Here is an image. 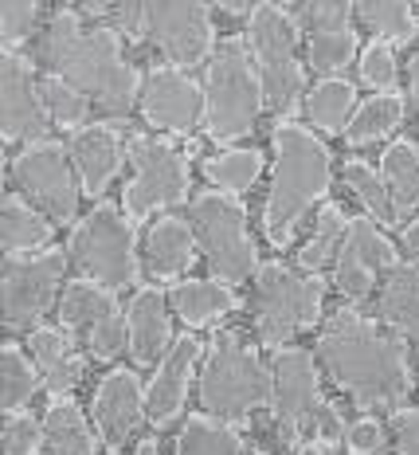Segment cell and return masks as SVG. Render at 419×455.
<instances>
[{
	"instance_id": "obj_1",
	"label": "cell",
	"mask_w": 419,
	"mask_h": 455,
	"mask_svg": "<svg viewBox=\"0 0 419 455\" xmlns=\"http://www.w3.org/2000/svg\"><path fill=\"white\" fill-rule=\"evenodd\" d=\"M318 357L326 362L337 388H345L360 409L396 412L412 393V365L396 334L376 330V322L357 310H337L318 338Z\"/></svg>"
},
{
	"instance_id": "obj_2",
	"label": "cell",
	"mask_w": 419,
	"mask_h": 455,
	"mask_svg": "<svg viewBox=\"0 0 419 455\" xmlns=\"http://www.w3.org/2000/svg\"><path fill=\"white\" fill-rule=\"evenodd\" d=\"M36 55H40L43 68H51V75H59L87 99L99 102L110 118H126V110L133 107L138 71L126 63L118 36L110 28L87 32L71 8H59L47 24V32L40 36Z\"/></svg>"
},
{
	"instance_id": "obj_3",
	"label": "cell",
	"mask_w": 419,
	"mask_h": 455,
	"mask_svg": "<svg viewBox=\"0 0 419 455\" xmlns=\"http://www.w3.org/2000/svg\"><path fill=\"white\" fill-rule=\"evenodd\" d=\"M274 154H279V165H274V181L271 193H266L263 228L266 240L274 248H282L294 235L298 220L313 208V201L326 196L333 173H329V149L306 126H294V122L274 126Z\"/></svg>"
},
{
	"instance_id": "obj_4",
	"label": "cell",
	"mask_w": 419,
	"mask_h": 455,
	"mask_svg": "<svg viewBox=\"0 0 419 455\" xmlns=\"http://www.w3.org/2000/svg\"><path fill=\"white\" fill-rule=\"evenodd\" d=\"M274 373H266L255 349L243 346L235 330H216L212 349H208L204 373H200V401L208 412L224 420H243L259 404L271 401Z\"/></svg>"
},
{
	"instance_id": "obj_5",
	"label": "cell",
	"mask_w": 419,
	"mask_h": 455,
	"mask_svg": "<svg viewBox=\"0 0 419 455\" xmlns=\"http://www.w3.org/2000/svg\"><path fill=\"white\" fill-rule=\"evenodd\" d=\"M263 83L240 40H224L208 63L204 83V130L212 141H235L251 134L259 118Z\"/></svg>"
},
{
	"instance_id": "obj_6",
	"label": "cell",
	"mask_w": 419,
	"mask_h": 455,
	"mask_svg": "<svg viewBox=\"0 0 419 455\" xmlns=\"http://www.w3.org/2000/svg\"><path fill=\"white\" fill-rule=\"evenodd\" d=\"M321 299H326V283L318 275L282 267V263L259 267L255 271V326H259V338L271 349H282L287 338L318 322Z\"/></svg>"
},
{
	"instance_id": "obj_7",
	"label": "cell",
	"mask_w": 419,
	"mask_h": 455,
	"mask_svg": "<svg viewBox=\"0 0 419 455\" xmlns=\"http://www.w3.org/2000/svg\"><path fill=\"white\" fill-rule=\"evenodd\" d=\"M200 251L208 255V267L220 283H247L255 271V243L247 235V212L240 201L224 193L196 196L188 212Z\"/></svg>"
},
{
	"instance_id": "obj_8",
	"label": "cell",
	"mask_w": 419,
	"mask_h": 455,
	"mask_svg": "<svg viewBox=\"0 0 419 455\" xmlns=\"http://www.w3.org/2000/svg\"><path fill=\"white\" fill-rule=\"evenodd\" d=\"M71 259L91 283L107 291L138 283V255H133L130 220L114 204H99L71 235Z\"/></svg>"
},
{
	"instance_id": "obj_9",
	"label": "cell",
	"mask_w": 419,
	"mask_h": 455,
	"mask_svg": "<svg viewBox=\"0 0 419 455\" xmlns=\"http://www.w3.org/2000/svg\"><path fill=\"white\" fill-rule=\"evenodd\" d=\"M247 20V40H251V60L259 71L263 94L274 110L290 114L302 102V68L294 55V24L282 8L255 4Z\"/></svg>"
},
{
	"instance_id": "obj_10",
	"label": "cell",
	"mask_w": 419,
	"mask_h": 455,
	"mask_svg": "<svg viewBox=\"0 0 419 455\" xmlns=\"http://www.w3.org/2000/svg\"><path fill=\"white\" fill-rule=\"evenodd\" d=\"M130 165L133 177L122 193L130 220H146L157 208H173L188 196V161L177 146L161 138H133L130 141Z\"/></svg>"
},
{
	"instance_id": "obj_11",
	"label": "cell",
	"mask_w": 419,
	"mask_h": 455,
	"mask_svg": "<svg viewBox=\"0 0 419 455\" xmlns=\"http://www.w3.org/2000/svg\"><path fill=\"white\" fill-rule=\"evenodd\" d=\"M59 322L83 338L94 357H114L130 341V322L122 318L118 299L91 279H75L63 287Z\"/></svg>"
},
{
	"instance_id": "obj_12",
	"label": "cell",
	"mask_w": 419,
	"mask_h": 455,
	"mask_svg": "<svg viewBox=\"0 0 419 455\" xmlns=\"http://www.w3.org/2000/svg\"><path fill=\"white\" fill-rule=\"evenodd\" d=\"M63 251L47 248L32 255H8L4 263V322L8 330H28L36 318L47 310V302L55 299V287L63 279Z\"/></svg>"
},
{
	"instance_id": "obj_13",
	"label": "cell",
	"mask_w": 419,
	"mask_h": 455,
	"mask_svg": "<svg viewBox=\"0 0 419 455\" xmlns=\"http://www.w3.org/2000/svg\"><path fill=\"white\" fill-rule=\"evenodd\" d=\"M16 185L28 193V201L40 204L51 220H75L79 208V185H75L71 161L63 157V149L55 141H36L24 154H16L12 161Z\"/></svg>"
},
{
	"instance_id": "obj_14",
	"label": "cell",
	"mask_w": 419,
	"mask_h": 455,
	"mask_svg": "<svg viewBox=\"0 0 419 455\" xmlns=\"http://www.w3.org/2000/svg\"><path fill=\"white\" fill-rule=\"evenodd\" d=\"M274 420H279V435L298 448V435L306 428L310 416H318L321 409V388H318V369L306 349H279L274 362Z\"/></svg>"
},
{
	"instance_id": "obj_15",
	"label": "cell",
	"mask_w": 419,
	"mask_h": 455,
	"mask_svg": "<svg viewBox=\"0 0 419 455\" xmlns=\"http://www.w3.org/2000/svg\"><path fill=\"white\" fill-rule=\"evenodd\" d=\"M396 267H399V255L392 248V240L373 220H349L345 243H341V255H337V271H333V283H337L341 295L365 302L373 295L376 271H396Z\"/></svg>"
},
{
	"instance_id": "obj_16",
	"label": "cell",
	"mask_w": 419,
	"mask_h": 455,
	"mask_svg": "<svg viewBox=\"0 0 419 455\" xmlns=\"http://www.w3.org/2000/svg\"><path fill=\"white\" fill-rule=\"evenodd\" d=\"M146 36L173 68H193L212 52V16L204 4H146Z\"/></svg>"
},
{
	"instance_id": "obj_17",
	"label": "cell",
	"mask_w": 419,
	"mask_h": 455,
	"mask_svg": "<svg viewBox=\"0 0 419 455\" xmlns=\"http://www.w3.org/2000/svg\"><path fill=\"white\" fill-rule=\"evenodd\" d=\"M0 130L8 141H40L47 134L43 91L32 79V63L16 52L0 60Z\"/></svg>"
},
{
	"instance_id": "obj_18",
	"label": "cell",
	"mask_w": 419,
	"mask_h": 455,
	"mask_svg": "<svg viewBox=\"0 0 419 455\" xmlns=\"http://www.w3.org/2000/svg\"><path fill=\"white\" fill-rule=\"evenodd\" d=\"M141 114L169 134H193V126L204 118V91L188 75L157 68L141 83Z\"/></svg>"
},
{
	"instance_id": "obj_19",
	"label": "cell",
	"mask_w": 419,
	"mask_h": 455,
	"mask_svg": "<svg viewBox=\"0 0 419 455\" xmlns=\"http://www.w3.org/2000/svg\"><path fill=\"white\" fill-rule=\"evenodd\" d=\"M196 362H200V341L193 334L177 338L173 349L161 357L154 381H149V393H146V412L157 428L173 424L180 409H185V393H188V381H193Z\"/></svg>"
},
{
	"instance_id": "obj_20",
	"label": "cell",
	"mask_w": 419,
	"mask_h": 455,
	"mask_svg": "<svg viewBox=\"0 0 419 455\" xmlns=\"http://www.w3.org/2000/svg\"><path fill=\"white\" fill-rule=\"evenodd\" d=\"M141 412H146V393H141L138 377L126 369H114L102 377L99 393H94V424L110 448H122L130 440L141 424Z\"/></svg>"
},
{
	"instance_id": "obj_21",
	"label": "cell",
	"mask_w": 419,
	"mask_h": 455,
	"mask_svg": "<svg viewBox=\"0 0 419 455\" xmlns=\"http://www.w3.org/2000/svg\"><path fill=\"white\" fill-rule=\"evenodd\" d=\"M130 354L138 365H157V357H165L173 349V330H169V310L165 295L157 287H141L130 299Z\"/></svg>"
},
{
	"instance_id": "obj_22",
	"label": "cell",
	"mask_w": 419,
	"mask_h": 455,
	"mask_svg": "<svg viewBox=\"0 0 419 455\" xmlns=\"http://www.w3.org/2000/svg\"><path fill=\"white\" fill-rule=\"evenodd\" d=\"M71 165L91 196H102L122 165V138L110 126H83L71 138Z\"/></svg>"
},
{
	"instance_id": "obj_23",
	"label": "cell",
	"mask_w": 419,
	"mask_h": 455,
	"mask_svg": "<svg viewBox=\"0 0 419 455\" xmlns=\"http://www.w3.org/2000/svg\"><path fill=\"white\" fill-rule=\"evenodd\" d=\"M193 224L180 216H165L149 228L146 235V267L157 279H177L180 271L193 263Z\"/></svg>"
},
{
	"instance_id": "obj_24",
	"label": "cell",
	"mask_w": 419,
	"mask_h": 455,
	"mask_svg": "<svg viewBox=\"0 0 419 455\" xmlns=\"http://www.w3.org/2000/svg\"><path fill=\"white\" fill-rule=\"evenodd\" d=\"M376 310L384 326H392L399 338L419 346V271L415 267L388 271L380 299H376Z\"/></svg>"
},
{
	"instance_id": "obj_25",
	"label": "cell",
	"mask_w": 419,
	"mask_h": 455,
	"mask_svg": "<svg viewBox=\"0 0 419 455\" xmlns=\"http://www.w3.org/2000/svg\"><path fill=\"white\" fill-rule=\"evenodd\" d=\"M28 346H32V357L40 362V373H43V381L51 385V393H71V388L79 385L83 362L75 357V349L67 346V338L59 330H47V326L32 330Z\"/></svg>"
},
{
	"instance_id": "obj_26",
	"label": "cell",
	"mask_w": 419,
	"mask_h": 455,
	"mask_svg": "<svg viewBox=\"0 0 419 455\" xmlns=\"http://www.w3.org/2000/svg\"><path fill=\"white\" fill-rule=\"evenodd\" d=\"M169 307L177 310L180 322L188 326H204V322L227 315V310L240 307V299L232 295L220 283H204V279H188V283H177L173 295H169Z\"/></svg>"
},
{
	"instance_id": "obj_27",
	"label": "cell",
	"mask_w": 419,
	"mask_h": 455,
	"mask_svg": "<svg viewBox=\"0 0 419 455\" xmlns=\"http://www.w3.org/2000/svg\"><path fill=\"white\" fill-rule=\"evenodd\" d=\"M380 177L396 204V220H404L412 208H419V149L407 141H392L380 157Z\"/></svg>"
},
{
	"instance_id": "obj_28",
	"label": "cell",
	"mask_w": 419,
	"mask_h": 455,
	"mask_svg": "<svg viewBox=\"0 0 419 455\" xmlns=\"http://www.w3.org/2000/svg\"><path fill=\"white\" fill-rule=\"evenodd\" d=\"M0 235H4L8 255H32L36 248H47L51 224L40 212H32V204H24L20 196H8L0 212Z\"/></svg>"
},
{
	"instance_id": "obj_29",
	"label": "cell",
	"mask_w": 419,
	"mask_h": 455,
	"mask_svg": "<svg viewBox=\"0 0 419 455\" xmlns=\"http://www.w3.org/2000/svg\"><path fill=\"white\" fill-rule=\"evenodd\" d=\"M404 118V99L399 94H373L368 102H360L353 122L345 126V141L349 146H368V141L388 138Z\"/></svg>"
},
{
	"instance_id": "obj_30",
	"label": "cell",
	"mask_w": 419,
	"mask_h": 455,
	"mask_svg": "<svg viewBox=\"0 0 419 455\" xmlns=\"http://www.w3.org/2000/svg\"><path fill=\"white\" fill-rule=\"evenodd\" d=\"M357 114V94L345 79H326L306 94V118L318 130H345Z\"/></svg>"
},
{
	"instance_id": "obj_31",
	"label": "cell",
	"mask_w": 419,
	"mask_h": 455,
	"mask_svg": "<svg viewBox=\"0 0 419 455\" xmlns=\"http://www.w3.org/2000/svg\"><path fill=\"white\" fill-rule=\"evenodd\" d=\"M43 435H47L51 455H94V435L87 428V420H83V412L75 409L71 401H55L51 409H47Z\"/></svg>"
},
{
	"instance_id": "obj_32",
	"label": "cell",
	"mask_w": 419,
	"mask_h": 455,
	"mask_svg": "<svg viewBox=\"0 0 419 455\" xmlns=\"http://www.w3.org/2000/svg\"><path fill=\"white\" fill-rule=\"evenodd\" d=\"M177 455H243V440L232 424L188 416L185 432L177 440Z\"/></svg>"
},
{
	"instance_id": "obj_33",
	"label": "cell",
	"mask_w": 419,
	"mask_h": 455,
	"mask_svg": "<svg viewBox=\"0 0 419 455\" xmlns=\"http://www.w3.org/2000/svg\"><path fill=\"white\" fill-rule=\"evenodd\" d=\"M345 232H349V220L333 204H326V208H321V216H318V228H313L310 243L298 255V267L306 275H318L321 267H329V259H337V255H341Z\"/></svg>"
},
{
	"instance_id": "obj_34",
	"label": "cell",
	"mask_w": 419,
	"mask_h": 455,
	"mask_svg": "<svg viewBox=\"0 0 419 455\" xmlns=\"http://www.w3.org/2000/svg\"><path fill=\"white\" fill-rule=\"evenodd\" d=\"M353 12L360 24L376 36V44H407L415 36V12L412 4H388V0H365Z\"/></svg>"
},
{
	"instance_id": "obj_35",
	"label": "cell",
	"mask_w": 419,
	"mask_h": 455,
	"mask_svg": "<svg viewBox=\"0 0 419 455\" xmlns=\"http://www.w3.org/2000/svg\"><path fill=\"white\" fill-rule=\"evenodd\" d=\"M208 181L220 185V193H243L259 181L263 173V154L259 149H224L220 157H212L204 165Z\"/></svg>"
},
{
	"instance_id": "obj_36",
	"label": "cell",
	"mask_w": 419,
	"mask_h": 455,
	"mask_svg": "<svg viewBox=\"0 0 419 455\" xmlns=\"http://www.w3.org/2000/svg\"><path fill=\"white\" fill-rule=\"evenodd\" d=\"M306 55H310V68L321 71V75L345 71L349 63H353V55H357V36H353V28H333V32L310 36Z\"/></svg>"
},
{
	"instance_id": "obj_37",
	"label": "cell",
	"mask_w": 419,
	"mask_h": 455,
	"mask_svg": "<svg viewBox=\"0 0 419 455\" xmlns=\"http://www.w3.org/2000/svg\"><path fill=\"white\" fill-rule=\"evenodd\" d=\"M345 185L357 193V201L368 208V212L376 216V220L392 224L396 220V204H392V193H388L384 177L376 173L373 165H365V161H349L345 165Z\"/></svg>"
},
{
	"instance_id": "obj_38",
	"label": "cell",
	"mask_w": 419,
	"mask_h": 455,
	"mask_svg": "<svg viewBox=\"0 0 419 455\" xmlns=\"http://www.w3.org/2000/svg\"><path fill=\"white\" fill-rule=\"evenodd\" d=\"M0 373H4V409L16 412L20 404L32 401L36 385H40V377H36L32 362L20 354V346H4V354H0Z\"/></svg>"
},
{
	"instance_id": "obj_39",
	"label": "cell",
	"mask_w": 419,
	"mask_h": 455,
	"mask_svg": "<svg viewBox=\"0 0 419 455\" xmlns=\"http://www.w3.org/2000/svg\"><path fill=\"white\" fill-rule=\"evenodd\" d=\"M43 107L47 114H51L59 126H83L91 114V102L87 94H83L79 87H71L67 79H59V75H51V79H43Z\"/></svg>"
},
{
	"instance_id": "obj_40",
	"label": "cell",
	"mask_w": 419,
	"mask_h": 455,
	"mask_svg": "<svg viewBox=\"0 0 419 455\" xmlns=\"http://www.w3.org/2000/svg\"><path fill=\"white\" fill-rule=\"evenodd\" d=\"M36 16H40V4H32V0H8V4H0V40H4L8 52L32 36Z\"/></svg>"
},
{
	"instance_id": "obj_41",
	"label": "cell",
	"mask_w": 419,
	"mask_h": 455,
	"mask_svg": "<svg viewBox=\"0 0 419 455\" xmlns=\"http://www.w3.org/2000/svg\"><path fill=\"white\" fill-rule=\"evenodd\" d=\"M360 79L368 87H376L380 94H392L396 87V55L388 44H373L365 55H360Z\"/></svg>"
},
{
	"instance_id": "obj_42",
	"label": "cell",
	"mask_w": 419,
	"mask_h": 455,
	"mask_svg": "<svg viewBox=\"0 0 419 455\" xmlns=\"http://www.w3.org/2000/svg\"><path fill=\"white\" fill-rule=\"evenodd\" d=\"M298 12V24L306 28L310 36H318V32H333V28H349V12L353 8L349 4H298L294 8Z\"/></svg>"
},
{
	"instance_id": "obj_43",
	"label": "cell",
	"mask_w": 419,
	"mask_h": 455,
	"mask_svg": "<svg viewBox=\"0 0 419 455\" xmlns=\"http://www.w3.org/2000/svg\"><path fill=\"white\" fill-rule=\"evenodd\" d=\"M40 448V424L32 416H12L4 424V455H36Z\"/></svg>"
},
{
	"instance_id": "obj_44",
	"label": "cell",
	"mask_w": 419,
	"mask_h": 455,
	"mask_svg": "<svg viewBox=\"0 0 419 455\" xmlns=\"http://www.w3.org/2000/svg\"><path fill=\"white\" fill-rule=\"evenodd\" d=\"M380 443H384V432H380L376 420H357V424H349L345 448L353 451V455H373Z\"/></svg>"
},
{
	"instance_id": "obj_45",
	"label": "cell",
	"mask_w": 419,
	"mask_h": 455,
	"mask_svg": "<svg viewBox=\"0 0 419 455\" xmlns=\"http://www.w3.org/2000/svg\"><path fill=\"white\" fill-rule=\"evenodd\" d=\"M396 451L399 455H419V409L396 412Z\"/></svg>"
},
{
	"instance_id": "obj_46",
	"label": "cell",
	"mask_w": 419,
	"mask_h": 455,
	"mask_svg": "<svg viewBox=\"0 0 419 455\" xmlns=\"http://www.w3.org/2000/svg\"><path fill=\"white\" fill-rule=\"evenodd\" d=\"M313 428H318V435L326 443H337V440H345V428H341V416L333 404H321L318 416H313Z\"/></svg>"
},
{
	"instance_id": "obj_47",
	"label": "cell",
	"mask_w": 419,
	"mask_h": 455,
	"mask_svg": "<svg viewBox=\"0 0 419 455\" xmlns=\"http://www.w3.org/2000/svg\"><path fill=\"white\" fill-rule=\"evenodd\" d=\"M114 24L126 32H146V4H114Z\"/></svg>"
},
{
	"instance_id": "obj_48",
	"label": "cell",
	"mask_w": 419,
	"mask_h": 455,
	"mask_svg": "<svg viewBox=\"0 0 419 455\" xmlns=\"http://www.w3.org/2000/svg\"><path fill=\"white\" fill-rule=\"evenodd\" d=\"M407 99H412V107L419 110V52H415L412 68H407Z\"/></svg>"
},
{
	"instance_id": "obj_49",
	"label": "cell",
	"mask_w": 419,
	"mask_h": 455,
	"mask_svg": "<svg viewBox=\"0 0 419 455\" xmlns=\"http://www.w3.org/2000/svg\"><path fill=\"white\" fill-rule=\"evenodd\" d=\"M404 243H407V255H412V267L419 271V224H412L404 232Z\"/></svg>"
},
{
	"instance_id": "obj_50",
	"label": "cell",
	"mask_w": 419,
	"mask_h": 455,
	"mask_svg": "<svg viewBox=\"0 0 419 455\" xmlns=\"http://www.w3.org/2000/svg\"><path fill=\"white\" fill-rule=\"evenodd\" d=\"M138 455H161V451H157L154 440H146V443H138Z\"/></svg>"
},
{
	"instance_id": "obj_51",
	"label": "cell",
	"mask_w": 419,
	"mask_h": 455,
	"mask_svg": "<svg viewBox=\"0 0 419 455\" xmlns=\"http://www.w3.org/2000/svg\"><path fill=\"white\" fill-rule=\"evenodd\" d=\"M302 455H329V451H326V448H306Z\"/></svg>"
}]
</instances>
